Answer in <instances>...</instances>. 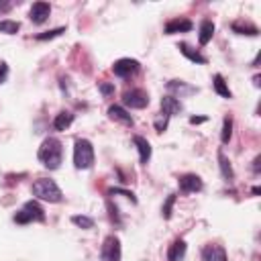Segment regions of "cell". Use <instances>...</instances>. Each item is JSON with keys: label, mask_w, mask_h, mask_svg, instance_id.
<instances>
[{"label": "cell", "mask_w": 261, "mask_h": 261, "mask_svg": "<svg viewBox=\"0 0 261 261\" xmlns=\"http://www.w3.org/2000/svg\"><path fill=\"white\" fill-rule=\"evenodd\" d=\"M74 166L76 170H90L94 166V147L88 139H78L74 145Z\"/></svg>", "instance_id": "cell-3"}, {"label": "cell", "mask_w": 261, "mask_h": 261, "mask_svg": "<svg viewBox=\"0 0 261 261\" xmlns=\"http://www.w3.org/2000/svg\"><path fill=\"white\" fill-rule=\"evenodd\" d=\"M253 172H255V174H259V172H261V155H257V157H255V161H253Z\"/></svg>", "instance_id": "cell-33"}, {"label": "cell", "mask_w": 261, "mask_h": 261, "mask_svg": "<svg viewBox=\"0 0 261 261\" xmlns=\"http://www.w3.org/2000/svg\"><path fill=\"white\" fill-rule=\"evenodd\" d=\"M175 194H170L168 196V200L163 202V206H161V214H163V218H166V221H170L172 218V210H174V204H175Z\"/></svg>", "instance_id": "cell-25"}, {"label": "cell", "mask_w": 261, "mask_h": 261, "mask_svg": "<svg viewBox=\"0 0 261 261\" xmlns=\"http://www.w3.org/2000/svg\"><path fill=\"white\" fill-rule=\"evenodd\" d=\"M108 194H122V196H127L133 204L137 202V198H135V194H133V192H127V190H118V188H111V190H108Z\"/></svg>", "instance_id": "cell-29"}, {"label": "cell", "mask_w": 261, "mask_h": 261, "mask_svg": "<svg viewBox=\"0 0 261 261\" xmlns=\"http://www.w3.org/2000/svg\"><path fill=\"white\" fill-rule=\"evenodd\" d=\"M182 102L180 98H175V96H163L161 98V111L163 115H168V116H174L177 113H182Z\"/></svg>", "instance_id": "cell-12"}, {"label": "cell", "mask_w": 261, "mask_h": 261, "mask_svg": "<svg viewBox=\"0 0 261 261\" xmlns=\"http://www.w3.org/2000/svg\"><path fill=\"white\" fill-rule=\"evenodd\" d=\"M192 21L190 19H172L168 25H166V33L168 35H175V33H188L192 31Z\"/></svg>", "instance_id": "cell-11"}, {"label": "cell", "mask_w": 261, "mask_h": 261, "mask_svg": "<svg viewBox=\"0 0 261 261\" xmlns=\"http://www.w3.org/2000/svg\"><path fill=\"white\" fill-rule=\"evenodd\" d=\"M72 122H74V115L63 111V113H59L56 116V120H53V129H56V131H65V129L72 127Z\"/></svg>", "instance_id": "cell-18"}, {"label": "cell", "mask_w": 261, "mask_h": 261, "mask_svg": "<svg viewBox=\"0 0 261 261\" xmlns=\"http://www.w3.org/2000/svg\"><path fill=\"white\" fill-rule=\"evenodd\" d=\"M231 135H232V120L231 118H225V122H223V135H221L223 143H229L231 141Z\"/></svg>", "instance_id": "cell-27"}, {"label": "cell", "mask_w": 261, "mask_h": 261, "mask_svg": "<svg viewBox=\"0 0 261 261\" xmlns=\"http://www.w3.org/2000/svg\"><path fill=\"white\" fill-rule=\"evenodd\" d=\"M113 72H115V76H118V78H129V76H133V74L139 72V61H137V59H131V58H122V59L115 61Z\"/></svg>", "instance_id": "cell-7"}, {"label": "cell", "mask_w": 261, "mask_h": 261, "mask_svg": "<svg viewBox=\"0 0 261 261\" xmlns=\"http://www.w3.org/2000/svg\"><path fill=\"white\" fill-rule=\"evenodd\" d=\"M100 92H102L104 96H111V94H115V86H113V84H106V82H102V84H100Z\"/></svg>", "instance_id": "cell-30"}, {"label": "cell", "mask_w": 261, "mask_h": 261, "mask_svg": "<svg viewBox=\"0 0 261 261\" xmlns=\"http://www.w3.org/2000/svg\"><path fill=\"white\" fill-rule=\"evenodd\" d=\"M120 255H122L120 239L115 235H108L100 249V261H120Z\"/></svg>", "instance_id": "cell-5"}, {"label": "cell", "mask_w": 261, "mask_h": 261, "mask_svg": "<svg viewBox=\"0 0 261 261\" xmlns=\"http://www.w3.org/2000/svg\"><path fill=\"white\" fill-rule=\"evenodd\" d=\"M21 29V23L17 21H0V33H6V35H15Z\"/></svg>", "instance_id": "cell-22"}, {"label": "cell", "mask_w": 261, "mask_h": 261, "mask_svg": "<svg viewBox=\"0 0 261 261\" xmlns=\"http://www.w3.org/2000/svg\"><path fill=\"white\" fill-rule=\"evenodd\" d=\"M8 78V65L6 63H0V84H4Z\"/></svg>", "instance_id": "cell-31"}, {"label": "cell", "mask_w": 261, "mask_h": 261, "mask_svg": "<svg viewBox=\"0 0 261 261\" xmlns=\"http://www.w3.org/2000/svg\"><path fill=\"white\" fill-rule=\"evenodd\" d=\"M232 31H235L237 35H249V37H257L259 35V29L255 25H249V23H232Z\"/></svg>", "instance_id": "cell-19"}, {"label": "cell", "mask_w": 261, "mask_h": 261, "mask_svg": "<svg viewBox=\"0 0 261 261\" xmlns=\"http://www.w3.org/2000/svg\"><path fill=\"white\" fill-rule=\"evenodd\" d=\"M177 47H180L182 56H186L190 61H194V63H206V58H204V56H200L198 51H194V49H192L188 43H180Z\"/></svg>", "instance_id": "cell-21"}, {"label": "cell", "mask_w": 261, "mask_h": 261, "mask_svg": "<svg viewBox=\"0 0 261 261\" xmlns=\"http://www.w3.org/2000/svg\"><path fill=\"white\" fill-rule=\"evenodd\" d=\"M202 261H227V251L221 245H206L202 249Z\"/></svg>", "instance_id": "cell-10"}, {"label": "cell", "mask_w": 261, "mask_h": 261, "mask_svg": "<svg viewBox=\"0 0 261 261\" xmlns=\"http://www.w3.org/2000/svg\"><path fill=\"white\" fill-rule=\"evenodd\" d=\"M212 86H214V92H216L218 96H223V98H232V92L229 90L227 82H225V78H223L221 74H216V76L212 78Z\"/></svg>", "instance_id": "cell-17"}, {"label": "cell", "mask_w": 261, "mask_h": 261, "mask_svg": "<svg viewBox=\"0 0 261 261\" xmlns=\"http://www.w3.org/2000/svg\"><path fill=\"white\" fill-rule=\"evenodd\" d=\"M190 122L192 125H200V122H206V116H192Z\"/></svg>", "instance_id": "cell-34"}, {"label": "cell", "mask_w": 261, "mask_h": 261, "mask_svg": "<svg viewBox=\"0 0 261 261\" xmlns=\"http://www.w3.org/2000/svg\"><path fill=\"white\" fill-rule=\"evenodd\" d=\"M133 143L137 145V151H139V159H141V163H143V166H147L149 159H151V145H149V141L145 139V137L137 135L135 139H133Z\"/></svg>", "instance_id": "cell-13"}, {"label": "cell", "mask_w": 261, "mask_h": 261, "mask_svg": "<svg viewBox=\"0 0 261 261\" xmlns=\"http://www.w3.org/2000/svg\"><path fill=\"white\" fill-rule=\"evenodd\" d=\"M10 6H12V2H8V0H0V15L6 12V10H10Z\"/></svg>", "instance_id": "cell-32"}, {"label": "cell", "mask_w": 261, "mask_h": 261, "mask_svg": "<svg viewBox=\"0 0 261 261\" xmlns=\"http://www.w3.org/2000/svg\"><path fill=\"white\" fill-rule=\"evenodd\" d=\"M186 249L188 245L184 239H175L172 245H170V251H168V261H182L184 255H186Z\"/></svg>", "instance_id": "cell-14"}, {"label": "cell", "mask_w": 261, "mask_h": 261, "mask_svg": "<svg viewBox=\"0 0 261 261\" xmlns=\"http://www.w3.org/2000/svg\"><path fill=\"white\" fill-rule=\"evenodd\" d=\"M45 221V210L41 208V206L31 200V202H27L23 208L15 214V223L17 225H29V223H43Z\"/></svg>", "instance_id": "cell-4"}, {"label": "cell", "mask_w": 261, "mask_h": 261, "mask_svg": "<svg viewBox=\"0 0 261 261\" xmlns=\"http://www.w3.org/2000/svg\"><path fill=\"white\" fill-rule=\"evenodd\" d=\"M61 33H65V29H63V27H58V29H53V31H45V33L35 35V39H37V41H51V39L59 37Z\"/></svg>", "instance_id": "cell-26"}, {"label": "cell", "mask_w": 261, "mask_h": 261, "mask_svg": "<svg viewBox=\"0 0 261 261\" xmlns=\"http://www.w3.org/2000/svg\"><path fill=\"white\" fill-rule=\"evenodd\" d=\"M33 196H37L39 200H43V202H51V204L63 200V194H61L59 186L53 180H49V177H39V180L33 182Z\"/></svg>", "instance_id": "cell-2"}, {"label": "cell", "mask_w": 261, "mask_h": 261, "mask_svg": "<svg viewBox=\"0 0 261 261\" xmlns=\"http://www.w3.org/2000/svg\"><path fill=\"white\" fill-rule=\"evenodd\" d=\"M122 102L129 108H135V111H141L149 104V94L141 88H135V90H127L122 94Z\"/></svg>", "instance_id": "cell-6"}, {"label": "cell", "mask_w": 261, "mask_h": 261, "mask_svg": "<svg viewBox=\"0 0 261 261\" xmlns=\"http://www.w3.org/2000/svg\"><path fill=\"white\" fill-rule=\"evenodd\" d=\"M168 90H172V92L175 90V92H180V94H182V92H186V94H192V92H196V88H192V86H186L182 80H172L170 84H168Z\"/></svg>", "instance_id": "cell-23"}, {"label": "cell", "mask_w": 261, "mask_h": 261, "mask_svg": "<svg viewBox=\"0 0 261 261\" xmlns=\"http://www.w3.org/2000/svg\"><path fill=\"white\" fill-rule=\"evenodd\" d=\"M177 184H180V192H184V194H192V192H200L202 190V180L196 174H184V175H180Z\"/></svg>", "instance_id": "cell-8"}, {"label": "cell", "mask_w": 261, "mask_h": 261, "mask_svg": "<svg viewBox=\"0 0 261 261\" xmlns=\"http://www.w3.org/2000/svg\"><path fill=\"white\" fill-rule=\"evenodd\" d=\"M212 35H214V23L212 21H202V25H200V35H198V43L200 45H208Z\"/></svg>", "instance_id": "cell-15"}, {"label": "cell", "mask_w": 261, "mask_h": 261, "mask_svg": "<svg viewBox=\"0 0 261 261\" xmlns=\"http://www.w3.org/2000/svg\"><path fill=\"white\" fill-rule=\"evenodd\" d=\"M218 166H221V174H223L225 180H232V177H235V172H232L231 161H229V157L223 153V151H218Z\"/></svg>", "instance_id": "cell-20"}, {"label": "cell", "mask_w": 261, "mask_h": 261, "mask_svg": "<svg viewBox=\"0 0 261 261\" xmlns=\"http://www.w3.org/2000/svg\"><path fill=\"white\" fill-rule=\"evenodd\" d=\"M163 115V113H161ZM168 120H170V116L168 115H163V116H159V118H155V129L159 131V133H163L168 129Z\"/></svg>", "instance_id": "cell-28"}, {"label": "cell", "mask_w": 261, "mask_h": 261, "mask_svg": "<svg viewBox=\"0 0 261 261\" xmlns=\"http://www.w3.org/2000/svg\"><path fill=\"white\" fill-rule=\"evenodd\" d=\"M39 161L43 163V168L47 170H58L63 161V145L56 137H47V139L41 143L39 153H37Z\"/></svg>", "instance_id": "cell-1"}, {"label": "cell", "mask_w": 261, "mask_h": 261, "mask_svg": "<svg viewBox=\"0 0 261 261\" xmlns=\"http://www.w3.org/2000/svg\"><path fill=\"white\" fill-rule=\"evenodd\" d=\"M49 15H51V6H49V2H43V0H41V2H35L29 10V19L35 25H43L49 19Z\"/></svg>", "instance_id": "cell-9"}, {"label": "cell", "mask_w": 261, "mask_h": 261, "mask_svg": "<svg viewBox=\"0 0 261 261\" xmlns=\"http://www.w3.org/2000/svg\"><path fill=\"white\" fill-rule=\"evenodd\" d=\"M108 116L115 118V120L125 122V125H133V116L122 106H111V108H108Z\"/></svg>", "instance_id": "cell-16"}, {"label": "cell", "mask_w": 261, "mask_h": 261, "mask_svg": "<svg viewBox=\"0 0 261 261\" xmlns=\"http://www.w3.org/2000/svg\"><path fill=\"white\" fill-rule=\"evenodd\" d=\"M72 223H74L76 227H80V229H94V221H92L90 216H84V214L72 216Z\"/></svg>", "instance_id": "cell-24"}]
</instances>
